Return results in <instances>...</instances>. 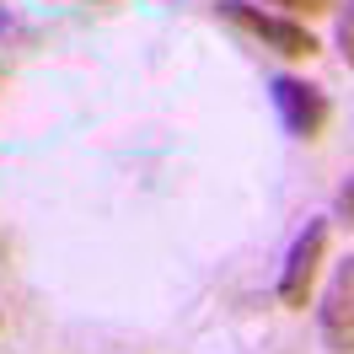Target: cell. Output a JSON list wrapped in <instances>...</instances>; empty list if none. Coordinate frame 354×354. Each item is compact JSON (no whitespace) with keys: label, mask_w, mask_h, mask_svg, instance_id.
<instances>
[{"label":"cell","mask_w":354,"mask_h":354,"mask_svg":"<svg viewBox=\"0 0 354 354\" xmlns=\"http://www.w3.org/2000/svg\"><path fill=\"white\" fill-rule=\"evenodd\" d=\"M221 17L231 27H242L247 38H258L263 48L285 54V59H311V54H317V38H311L295 17H274V11H258V6H247V0H225Z\"/></svg>","instance_id":"cell-1"},{"label":"cell","mask_w":354,"mask_h":354,"mask_svg":"<svg viewBox=\"0 0 354 354\" xmlns=\"http://www.w3.org/2000/svg\"><path fill=\"white\" fill-rule=\"evenodd\" d=\"M322 258H328V221H306V225H301V236L290 242L285 268H279V306H290V311L306 306Z\"/></svg>","instance_id":"cell-2"},{"label":"cell","mask_w":354,"mask_h":354,"mask_svg":"<svg viewBox=\"0 0 354 354\" xmlns=\"http://www.w3.org/2000/svg\"><path fill=\"white\" fill-rule=\"evenodd\" d=\"M268 91H274V108H279V118H285V129L295 134V140H317V134L328 129L333 108H328V97L317 86L295 81V75H274Z\"/></svg>","instance_id":"cell-3"},{"label":"cell","mask_w":354,"mask_h":354,"mask_svg":"<svg viewBox=\"0 0 354 354\" xmlns=\"http://www.w3.org/2000/svg\"><path fill=\"white\" fill-rule=\"evenodd\" d=\"M317 317H322V344L333 354H354V258H344L333 268Z\"/></svg>","instance_id":"cell-4"},{"label":"cell","mask_w":354,"mask_h":354,"mask_svg":"<svg viewBox=\"0 0 354 354\" xmlns=\"http://www.w3.org/2000/svg\"><path fill=\"white\" fill-rule=\"evenodd\" d=\"M268 6H279L285 17H322V11H333L338 0H268Z\"/></svg>","instance_id":"cell-5"},{"label":"cell","mask_w":354,"mask_h":354,"mask_svg":"<svg viewBox=\"0 0 354 354\" xmlns=\"http://www.w3.org/2000/svg\"><path fill=\"white\" fill-rule=\"evenodd\" d=\"M338 48H344V59H349V70H354V0L338 11Z\"/></svg>","instance_id":"cell-6"},{"label":"cell","mask_w":354,"mask_h":354,"mask_svg":"<svg viewBox=\"0 0 354 354\" xmlns=\"http://www.w3.org/2000/svg\"><path fill=\"white\" fill-rule=\"evenodd\" d=\"M338 209H344V221L354 225V177L344 183V188H338Z\"/></svg>","instance_id":"cell-7"}]
</instances>
